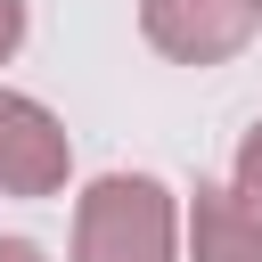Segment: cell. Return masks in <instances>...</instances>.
<instances>
[{
  "mask_svg": "<svg viewBox=\"0 0 262 262\" xmlns=\"http://www.w3.org/2000/svg\"><path fill=\"white\" fill-rule=\"evenodd\" d=\"M74 262H180V205L147 172H106L74 196Z\"/></svg>",
  "mask_w": 262,
  "mask_h": 262,
  "instance_id": "6da1fadb",
  "label": "cell"
},
{
  "mask_svg": "<svg viewBox=\"0 0 262 262\" xmlns=\"http://www.w3.org/2000/svg\"><path fill=\"white\" fill-rule=\"evenodd\" d=\"M139 33L172 66H221L262 33V0H139Z\"/></svg>",
  "mask_w": 262,
  "mask_h": 262,
  "instance_id": "7a4b0ae2",
  "label": "cell"
},
{
  "mask_svg": "<svg viewBox=\"0 0 262 262\" xmlns=\"http://www.w3.org/2000/svg\"><path fill=\"white\" fill-rule=\"evenodd\" d=\"M74 172V147H66V123L25 98V90H0V196H57Z\"/></svg>",
  "mask_w": 262,
  "mask_h": 262,
  "instance_id": "3957f363",
  "label": "cell"
},
{
  "mask_svg": "<svg viewBox=\"0 0 262 262\" xmlns=\"http://www.w3.org/2000/svg\"><path fill=\"white\" fill-rule=\"evenodd\" d=\"M188 262H262V213L237 188L196 180V196H188Z\"/></svg>",
  "mask_w": 262,
  "mask_h": 262,
  "instance_id": "277c9868",
  "label": "cell"
},
{
  "mask_svg": "<svg viewBox=\"0 0 262 262\" xmlns=\"http://www.w3.org/2000/svg\"><path fill=\"white\" fill-rule=\"evenodd\" d=\"M229 188H237V196H246V205L262 213V123H254V131L237 139V180H229Z\"/></svg>",
  "mask_w": 262,
  "mask_h": 262,
  "instance_id": "5b68a950",
  "label": "cell"
},
{
  "mask_svg": "<svg viewBox=\"0 0 262 262\" xmlns=\"http://www.w3.org/2000/svg\"><path fill=\"white\" fill-rule=\"evenodd\" d=\"M16 41H25V0H0V66L16 57Z\"/></svg>",
  "mask_w": 262,
  "mask_h": 262,
  "instance_id": "8992f818",
  "label": "cell"
},
{
  "mask_svg": "<svg viewBox=\"0 0 262 262\" xmlns=\"http://www.w3.org/2000/svg\"><path fill=\"white\" fill-rule=\"evenodd\" d=\"M0 262H49V254H41L33 237H0Z\"/></svg>",
  "mask_w": 262,
  "mask_h": 262,
  "instance_id": "52a82bcc",
  "label": "cell"
}]
</instances>
